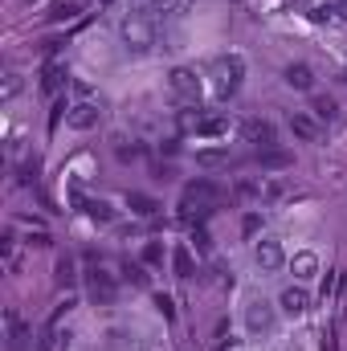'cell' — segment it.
Instances as JSON below:
<instances>
[{"label":"cell","instance_id":"83f0119b","mask_svg":"<svg viewBox=\"0 0 347 351\" xmlns=\"http://www.w3.org/2000/svg\"><path fill=\"white\" fill-rule=\"evenodd\" d=\"M192 245H196L200 254H208V245H213V237H208L204 229H192Z\"/></svg>","mask_w":347,"mask_h":351},{"label":"cell","instance_id":"ba28073f","mask_svg":"<svg viewBox=\"0 0 347 351\" xmlns=\"http://www.w3.org/2000/svg\"><path fill=\"white\" fill-rule=\"evenodd\" d=\"M254 262L261 265V274H274V269L286 265V254H282L278 241H258V245H254Z\"/></svg>","mask_w":347,"mask_h":351},{"label":"cell","instance_id":"4dcf8cb0","mask_svg":"<svg viewBox=\"0 0 347 351\" xmlns=\"http://www.w3.org/2000/svg\"><path fill=\"white\" fill-rule=\"evenodd\" d=\"M139 156H143L139 147H119V160H139Z\"/></svg>","mask_w":347,"mask_h":351},{"label":"cell","instance_id":"5b68a950","mask_svg":"<svg viewBox=\"0 0 347 351\" xmlns=\"http://www.w3.org/2000/svg\"><path fill=\"white\" fill-rule=\"evenodd\" d=\"M168 90H172L180 102H196L200 106V78H196V70L176 66L172 74H168Z\"/></svg>","mask_w":347,"mask_h":351},{"label":"cell","instance_id":"836d02e7","mask_svg":"<svg viewBox=\"0 0 347 351\" xmlns=\"http://www.w3.org/2000/svg\"><path fill=\"white\" fill-rule=\"evenodd\" d=\"M29 4H33V0H29Z\"/></svg>","mask_w":347,"mask_h":351},{"label":"cell","instance_id":"d4e9b609","mask_svg":"<svg viewBox=\"0 0 347 351\" xmlns=\"http://www.w3.org/2000/svg\"><path fill=\"white\" fill-rule=\"evenodd\" d=\"M16 94H21V78H16V74H4V90H0V98H4V102H12Z\"/></svg>","mask_w":347,"mask_h":351},{"label":"cell","instance_id":"7402d4cb","mask_svg":"<svg viewBox=\"0 0 347 351\" xmlns=\"http://www.w3.org/2000/svg\"><path fill=\"white\" fill-rule=\"evenodd\" d=\"M258 164L261 168H290V156L278 152V147H270V152H258Z\"/></svg>","mask_w":347,"mask_h":351},{"label":"cell","instance_id":"ac0fdd59","mask_svg":"<svg viewBox=\"0 0 347 351\" xmlns=\"http://www.w3.org/2000/svg\"><path fill=\"white\" fill-rule=\"evenodd\" d=\"M82 208H86V217H90V221H98V225L115 221V208H110L106 200H82Z\"/></svg>","mask_w":347,"mask_h":351},{"label":"cell","instance_id":"7a4b0ae2","mask_svg":"<svg viewBox=\"0 0 347 351\" xmlns=\"http://www.w3.org/2000/svg\"><path fill=\"white\" fill-rule=\"evenodd\" d=\"M241 78H246V58L225 53V58H217V62H213V90H217V98H221V102H225V98H233V94L241 90Z\"/></svg>","mask_w":347,"mask_h":351},{"label":"cell","instance_id":"f1b7e54d","mask_svg":"<svg viewBox=\"0 0 347 351\" xmlns=\"http://www.w3.org/2000/svg\"><path fill=\"white\" fill-rule=\"evenodd\" d=\"M156 306H160V315H164V319H176V311H172V298H168V294H156Z\"/></svg>","mask_w":347,"mask_h":351},{"label":"cell","instance_id":"cb8c5ba5","mask_svg":"<svg viewBox=\"0 0 347 351\" xmlns=\"http://www.w3.org/2000/svg\"><path fill=\"white\" fill-rule=\"evenodd\" d=\"M188 4H192V0H152V8H156V12H184Z\"/></svg>","mask_w":347,"mask_h":351},{"label":"cell","instance_id":"8992f818","mask_svg":"<svg viewBox=\"0 0 347 351\" xmlns=\"http://www.w3.org/2000/svg\"><path fill=\"white\" fill-rule=\"evenodd\" d=\"M241 139L254 143V147H261V152H270V147L278 143L274 123H265V119H246V123H241Z\"/></svg>","mask_w":347,"mask_h":351},{"label":"cell","instance_id":"6da1fadb","mask_svg":"<svg viewBox=\"0 0 347 351\" xmlns=\"http://www.w3.org/2000/svg\"><path fill=\"white\" fill-rule=\"evenodd\" d=\"M119 37H123V45H127L131 53L156 49V25H152V16H143V12H127V16L119 21Z\"/></svg>","mask_w":347,"mask_h":351},{"label":"cell","instance_id":"e0dca14e","mask_svg":"<svg viewBox=\"0 0 347 351\" xmlns=\"http://www.w3.org/2000/svg\"><path fill=\"white\" fill-rule=\"evenodd\" d=\"M225 131H229V123H225L221 114H213V119H200V123H196V135H200V139H217V135H225Z\"/></svg>","mask_w":347,"mask_h":351},{"label":"cell","instance_id":"2e32d148","mask_svg":"<svg viewBox=\"0 0 347 351\" xmlns=\"http://www.w3.org/2000/svg\"><path fill=\"white\" fill-rule=\"evenodd\" d=\"M311 110H315V119H319V123H335V119H339V106H335V98H323V94L311 102Z\"/></svg>","mask_w":347,"mask_h":351},{"label":"cell","instance_id":"1f68e13d","mask_svg":"<svg viewBox=\"0 0 347 351\" xmlns=\"http://www.w3.org/2000/svg\"><path fill=\"white\" fill-rule=\"evenodd\" d=\"M331 4H335V12H339V16H347V0H331Z\"/></svg>","mask_w":347,"mask_h":351},{"label":"cell","instance_id":"ffe728a7","mask_svg":"<svg viewBox=\"0 0 347 351\" xmlns=\"http://www.w3.org/2000/svg\"><path fill=\"white\" fill-rule=\"evenodd\" d=\"M196 164H200V168H217V164H229V152H225V147H204V152H196Z\"/></svg>","mask_w":347,"mask_h":351},{"label":"cell","instance_id":"4316f807","mask_svg":"<svg viewBox=\"0 0 347 351\" xmlns=\"http://www.w3.org/2000/svg\"><path fill=\"white\" fill-rule=\"evenodd\" d=\"M49 16H53V21H70V16H78V4H58Z\"/></svg>","mask_w":347,"mask_h":351},{"label":"cell","instance_id":"52a82bcc","mask_svg":"<svg viewBox=\"0 0 347 351\" xmlns=\"http://www.w3.org/2000/svg\"><path fill=\"white\" fill-rule=\"evenodd\" d=\"M246 327H250L254 335H265V331L274 327V306H270L265 298H254V302L246 306Z\"/></svg>","mask_w":347,"mask_h":351},{"label":"cell","instance_id":"603a6c76","mask_svg":"<svg viewBox=\"0 0 347 351\" xmlns=\"http://www.w3.org/2000/svg\"><path fill=\"white\" fill-rule=\"evenodd\" d=\"M74 278H78V274H74V258H62V262H58V282H62V286H74Z\"/></svg>","mask_w":347,"mask_h":351},{"label":"cell","instance_id":"d6a6232c","mask_svg":"<svg viewBox=\"0 0 347 351\" xmlns=\"http://www.w3.org/2000/svg\"><path fill=\"white\" fill-rule=\"evenodd\" d=\"M98 4H110V0H98Z\"/></svg>","mask_w":347,"mask_h":351},{"label":"cell","instance_id":"5bb4252c","mask_svg":"<svg viewBox=\"0 0 347 351\" xmlns=\"http://www.w3.org/2000/svg\"><path fill=\"white\" fill-rule=\"evenodd\" d=\"M25 339H29V331H25L21 315L8 311V351H25Z\"/></svg>","mask_w":347,"mask_h":351},{"label":"cell","instance_id":"44dd1931","mask_svg":"<svg viewBox=\"0 0 347 351\" xmlns=\"http://www.w3.org/2000/svg\"><path fill=\"white\" fill-rule=\"evenodd\" d=\"M172 269H176V278H192V254H188V245H176Z\"/></svg>","mask_w":347,"mask_h":351},{"label":"cell","instance_id":"f546056e","mask_svg":"<svg viewBox=\"0 0 347 351\" xmlns=\"http://www.w3.org/2000/svg\"><path fill=\"white\" fill-rule=\"evenodd\" d=\"M62 110H70V106H66V98H58V102H53V114H49V127H58V123H62Z\"/></svg>","mask_w":347,"mask_h":351},{"label":"cell","instance_id":"4fadbf2b","mask_svg":"<svg viewBox=\"0 0 347 351\" xmlns=\"http://www.w3.org/2000/svg\"><path fill=\"white\" fill-rule=\"evenodd\" d=\"M127 208H131L135 217H156V213H160V200H152V196H143V192H127Z\"/></svg>","mask_w":347,"mask_h":351},{"label":"cell","instance_id":"9a60e30c","mask_svg":"<svg viewBox=\"0 0 347 351\" xmlns=\"http://www.w3.org/2000/svg\"><path fill=\"white\" fill-rule=\"evenodd\" d=\"M290 269H294V278H315V274H319V258L302 250V254L290 258Z\"/></svg>","mask_w":347,"mask_h":351},{"label":"cell","instance_id":"277c9868","mask_svg":"<svg viewBox=\"0 0 347 351\" xmlns=\"http://www.w3.org/2000/svg\"><path fill=\"white\" fill-rule=\"evenodd\" d=\"M86 290H90V298H94L98 306H110V302L119 298V282H115V274H106L102 265L86 269Z\"/></svg>","mask_w":347,"mask_h":351},{"label":"cell","instance_id":"8fae6325","mask_svg":"<svg viewBox=\"0 0 347 351\" xmlns=\"http://www.w3.org/2000/svg\"><path fill=\"white\" fill-rule=\"evenodd\" d=\"M66 66H58V62H49L45 66V74H41V94H62V86H66Z\"/></svg>","mask_w":347,"mask_h":351},{"label":"cell","instance_id":"484cf974","mask_svg":"<svg viewBox=\"0 0 347 351\" xmlns=\"http://www.w3.org/2000/svg\"><path fill=\"white\" fill-rule=\"evenodd\" d=\"M143 262H147V265H160V262H164V250H160L156 241H147V245H143Z\"/></svg>","mask_w":347,"mask_h":351},{"label":"cell","instance_id":"9c48e42d","mask_svg":"<svg viewBox=\"0 0 347 351\" xmlns=\"http://www.w3.org/2000/svg\"><path fill=\"white\" fill-rule=\"evenodd\" d=\"M278 306H282L286 315H302V311L311 306V294H307V286H286V290H282V298H278Z\"/></svg>","mask_w":347,"mask_h":351},{"label":"cell","instance_id":"7c38bea8","mask_svg":"<svg viewBox=\"0 0 347 351\" xmlns=\"http://www.w3.org/2000/svg\"><path fill=\"white\" fill-rule=\"evenodd\" d=\"M286 86L290 90H315V74H311V66H286Z\"/></svg>","mask_w":347,"mask_h":351},{"label":"cell","instance_id":"3957f363","mask_svg":"<svg viewBox=\"0 0 347 351\" xmlns=\"http://www.w3.org/2000/svg\"><path fill=\"white\" fill-rule=\"evenodd\" d=\"M217 184H208V180H192L188 188H184V196H180V208H184V217H192V213H208L213 204H217Z\"/></svg>","mask_w":347,"mask_h":351},{"label":"cell","instance_id":"30bf717a","mask_svg":"<svg viewBox=\"0 0 347 351\" xmlns=\"http://www.w3.org/2000/svg\"><path fill=\"white\" fill-rule=\"evenodd\" d=\"M66 123H70L74 131H90V127H98V106H94V102H78V106H70Z\"/></svg>","mask_w":347,"mask_h":351},{"label":"cell","instance_id":"d6986e66","mask_svg":"<svg viewBox=\"0 0 347 351\" xmlns=\"http://www.w3.org/2000/svg\"><path fill=\"white\" fill-rule=\"evenodd\" d=\"M290 131H294L298 139H315V135H319V127H315L311 114H290Z\"/></svg>","mask_w":347,"mask_h":351}]
</instances>
